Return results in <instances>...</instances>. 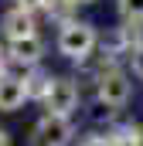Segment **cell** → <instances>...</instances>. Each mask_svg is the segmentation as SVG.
Masks as SVG:
<instances>
[{
	"instance_id": "5b68a950",
	"label": "cell",
	"mask_w": 143,
	"mask_h": 146,
	"mask_svg": "<svg viewBox=\"0 0 143 146\" xmlns=\"http://www.w3.org/2000/svg\"><path fill=\"white\" fill-rule=\"evenodd\" d=\"M78 99H82V92H78V85L72 82V78H61V75H55V82H51V88H48V95L41 99V106L51 112V115H68L78 109Z\"/></svg>"
},
{
	"instance_id": "5bb4252c",
	"label": "cell",
	"mask_w": 143,
	"mask_h": 146,
	"mask_svg": "<svg viewBox=\"0 0 143 146\" xmlns=\"http://www.w3.org/2000/svg\"><path fill=\"white\" fill-rule=\"evenodd\" d=\"M7 68H10V54H7V48L0 44V75H7Z\"/></svg>"
},
{
	"instance_id": "8fae6325",
	"label": "cell",
	"mask_w": 143,
	"mask_h": 146,
	"mask_svg": "<svg viewBox=\"0 0 143 146\" xmlns=\"http://www.w3.org/2000/svg\"><path fill=\"white\" fill-rule=\"evenodd\" d=\"M78 146H116V136H112L109 129H102V133H89Z\"/></svg>"
},
{
	"instance_id": "52a82bcc",
	"label": "cell",
	"mask_w": 143,
	"mask_h": 146,
	"mask_svg": "<svg viewBox=\"0 0 143 146\" xmlns=\"http://www.w3.org/2000/svg\"><path fill=\"white\" fill-rule=\"evenodd\" d=\"M0 31L7 41H21V37L37 34V14L31 10H21V7H10L3 17H0Z\"/></svg>"
},
{
	"instance_id": "ba28073f",
	"label": "cell",
	"mask_w": 143,
	"mask_h": 146,
	"mask_svg": "<svg viewBox=\"0 0 143 146\" xmlns=\"http://www.w3.org/2000/svg\"><path fill=\"white\" fill-rule=\"evenodd\" d=\"M27 102V85L17 75H0V112H17Z\"/></svg>"
},
{
	"instance_id": "30bf717a",
	"label": "cell",
	"mask_w": 143,
	"mask_h": 146,
	"mask_svg": "<svg viewBox=\"0 0 143 146\" xmlns=\"http://www.w3.org/2000/svg\"><path fill=\"white\" fill-rule=\"evenodd\" d=\"M116 10L123 21H140L143 24V0H116Z\"/></svg>"
},
{
	"instance_id": "7c38bea8",
	"label": "cell",
	"mask_w": 143,
	"mask_h": 146,
	"mask_svg": "<svg viewBox=\"0 0 143 146\" xmlns=\"http://www.w3.org/2000/svg\"><path fill=\"white\" fill-rule=\"evenodd\" d=\"M130 72L136 82H143V48H136L133 54H130Z\"/></svg>"
},
{
	"instance_id": "7a4b0ae2",
	"label": "cell",
	"mask_w": 143,
	"mask_h": 146,
	"mask_svg": "<svg viewBox=\"0 0 143 146\" xmlns=\"http://www.w3.org/2000/svg\"><path fill=\"white\" fill-rule=\"evenodd\" d=\"M96 95L99 102L109 106L112 112H123L133 99V78L123 72L116 61H106L99 72H96Z\"/></svg>"
},
{
	"instance_id": "9a60e30c",
	"label": "cell",
	"mask_w": 143,
	"mask_h": 146,
	"mask_svg": "<svg viewBox=\"0 0 143 146\" xmlns=\"http://www.w3.org/2000/svg\"><path fill=\"white\" fill-rule=\"evenodd\" d=\"M0 146H14V139H10V133L0 126Z\"/></svg>"
},
{
	"instance_id": "4fadbf2b",
	"label": "cell",
	"mask_w": 143,
	"mask_h": 146,
	"mask_svg": "<svg viewBox=\"0 0 143 146\" xmlns=\"http://www.w3.org/2000/svg\"><path fill=\"white\" fill-rule=\"evenodd\" d=\"M14 7H21V10H31V14H44L48 0H14Z\"/></svg>"
},
{
	"instance_id": "8992f818",
	"label": "cell",
	"mask_w": 143,
	"mask_h": 146,
	"mask_svg": "<svg viewBox=\"0 0 143 146\" xmlns=\"http://www.w3.org/2000/svg\"><path fill=\"white\" fill-rule=\"evenodd\" d=\"M7 54H10V68H34L41 65L44 58V41L41 34H31V37H21V41H7ZM7 68V72H10Z\"/></svg>"
},
{
	"instance_id": "6da1fadb",
	"label": "cell",
	"mask_w": 143,
	"mask_h": 146,
	"mask_svg": "<svg viewBox=\"0 0 143 146\" xmlns=\"http://www.w3.org/2000/svg\"><path fill=\"white\" fill-rule=\"evenodd\" d=\"M55 48H58L61 58H68L75 65H85V61L96 54V48H99V31H96V24L72 17V21H65V24L58 27Z\"/></svg>"
},
{
	"instance_id": "3957f363",
	"label": "cell",
	"mask_w": 143,
	"mask_h": 146,
	"mask_svg": "<svg viewBox=\"0 0 143 146\" xmlns=\"http://www.w3.org/2000/svg\"><path fill=\"white\" fill-rule=\"evenodd\" d=\"M72 139H75V122L68 115L44 112L31 129V143L34 146H72Z\"/></svg>"
},
{
	"instance_id": "2e32d148",
	"label": "cell",
	"mask_w": 143,
	"mask_h": 146,
	"mask_svg": "<svg viewBox=\"0 0 143 146\" xmlns=\"http://www.w3.org/2000/svg\"><path fill=\"white\" fill-rule=\"evenodd\" d=\"M72 7H89V3H96V0H68Z\"/></svg>"
},
{
	"instance_id": "9c48e42d",
	"label": "cell",
	"mask_w": 143,
	"mask_h": 146,
	"mask_svg": "<svg viewBox=\"0 0 143 146\" xmlns=\"http://www.w3.org/2000/svg\"><path fill=\"white\" fill-rule=\"evenodd\" d=\"M51 82H55V75H51V72H44L41 65H34L31 72L24 75V85H27V99H34V102H41V99L48 95Z\"/></svg>"
},
{
	"instance_id": "277c9868",
	"label": "cell",
	"mask_w": 143,
	"mask_h": 146,
	"mask_svg": "<svg viewBox=\"0 0 143 146\" xmlns=\"http://www.w3.org/2000/svg\"><path fill=\"white\" fill-rule=\"evenodd\" d=\"M136 48H143V24L140 21H123L119 27H112L102 37V54H109V61L130 58Z\"/></svg>"
}]
</instances>
